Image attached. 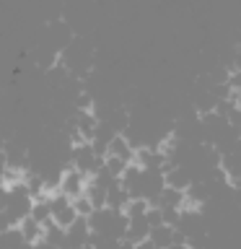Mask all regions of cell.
Listing matches in <instances>:
<instances>
[{"mask_svg": "<svg viewBox=\"0 0 241 249\" xmlns=\"http://www.w3.org/2000/svg\"><path fill=\"white\" fill-rule=\"evenodd\" d=\"M88 223H91L93 233L106 236V239H117V241H124L127 229H130V218L124 215L122 210H112V208L93 210V215L88 218Z\"/></svg>", "mask_w": 241, "mask_h": 249, "instance_id": "6da1fadb", "label": "cell"}, {"mask_svg": "<svg viewBox=\"0 0 241 249\" xmlns=\"http://www.w3.org/2000/svg\"><path fill=\"white\" fill-rule=\"evenodd\" d=\"M155 249H174L176 247V229H171V226H158V229L151 231V236Z\"/></svg>", "mask_w": 241, "mask_h": 249, "instance_id": "52a82bcc", "label": "cell"}, {"mask_svg": "<svg viewBox=\"0 0 241 249\" xmlns=\"http://www.w3.org/2000/svg\"><path fill=\"white\" fill-rule=\"evenodd\" d=\"M148 210H151V202L143 200V197H132L130 205L124 208V215L130 218V221H135V218H145Z\"/></svg>", "mask_w": 241, "mask_h": 249, "instance_id": "ba28073f", "label": "cell"}, {"mask_svg": "<svg viewBox=\"0 0 241 249\" xmlns=\"http://www.w3.org/2000/svg\"><path fill=\"white\" fill-rule=\"evenodd\" d=\"M130 200H132V195H130V190L124 187L122 182H117L112 190H109V195H106V208H112V210H122L124 213V208L130 205Z\"/></svg>", "mask_w": 241, "mask_h": 249, "instance_id": "8992f818", "label": "cell"}, {"mask_svg": "<svg viewBox=\"0 0 241 249\" xmlns=\"http://www.w3.org/2000/svg\"><path fill=\"white\" fill-rule=\"evenodd\" d=\"M145 221L151 223V229H158V226H163V210L158 205H151V210H148Z\"/></svg>", "mask_w": 241, "mask_h": 249, "instance_id": "30bf717a", "label": "cell"}, {"mask_svg": "<svg viewBox=\"0 0 241 249\" xmlns=\"http://www.w3.org/2000/svg\"><path fill=\"white\" fill-rule=\"evenodd\" d=\"M86 187H88V177L83 171H78L75 166H65L62 169V177H60V192L68 195L70 200L81 197L86 195Z\"/></svg>", "mask_w": 241, "mask_h": 249, "instance_id": "3957f363", "label": "cell"}, {"mask_svg": "<svg viewBox=\"0 0 241 249\" xmlns=\"http://www.w3.org/2000/svg\"><path fill=\"white\" fill-rule=\"evenodd\" d=\"M163 179H166V187H174V190H182V192H187L194 184L192 169L189 166H176V163L163 171Z\"/></svg>", "mask_w": 241, "mask_h": 249, "instance_id": "277c9868", "label": "cell"}, {"mask_svg": "<svg viewBox=\"0 0 241 249\" xmlns=\"http://www.w3.org/2000/svg\"><path fill=\"white\" fill-rule=\"evenodd\" d=\"M127 166H130V163L124 161V159H120V156H112V153H109L106 159H104V169H106L112 177H117V179H122V177H124Z\"/></svg>", "mask_w": 241, "mask_h": 249, "instance_id": "9c48e42d", "label": "cell"}, {"mask_svg": "<svg viewBox=\"0 0 241 249\" xmlns=\"http://www.w3.org/2000/svg\"><path fill=\"white\" fill-rule=\"evenodd\" d=\"M50 205H52V221L62 226V229H70L78 218V210H75V202L68 197V195H62L60 190L50 195Z\"/></svg>", "mask_w": 241, "mask_h": 249, "instance_id": "7a4b0ae2", "label": "cell"}, {"mask_svg": "<svg viewBox=\"0 0 241 249\" xmlns=\"http://www.w3.org/2000/svg\"><path fill=\"white\" fill-rule=\"evenodd\" d=\"M18 231H21V236H23V241H26L29 247H36L39 241H44V226L39 223V221H34V218H23V221L18 223Z\"/></svg>", "mask_w": 241, "mask_h": 249, "instance_id": "5b68a950", "label": "cell"}]
</instances>
